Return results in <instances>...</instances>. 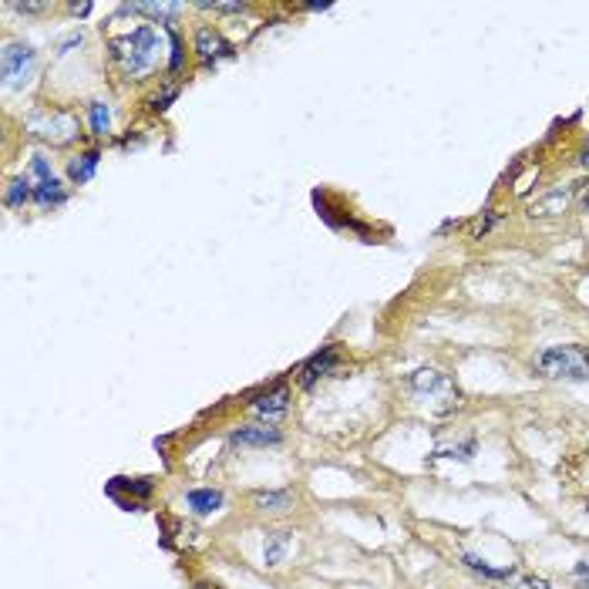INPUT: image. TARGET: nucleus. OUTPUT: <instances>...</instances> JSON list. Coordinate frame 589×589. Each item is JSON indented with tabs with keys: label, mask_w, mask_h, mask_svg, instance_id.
Wrapping results in <instances>:
<instances>
[{
	"label": "nucleus",
	"mask_w": 589,
	"mask_h": 589,
	"mask_svg": "<svg viewBox=\"0 0 589 589\" xmlns=\"http://www.w3.org/2000/svg\"><path fill=\"white\" fill-rule=\"evenodd\" d=\"M253 509L263 512V515H280V512H290L293 509V495L290 492H256L253 495Z\"/></svg>",
	"instance_id": "nucleus-14"
},
{
	"label": "nucleus",
	"mask_w": 589,
	"mask_h": 589,
	"mask_svg": "<svg viewBox=\"0 0 589 589\" xmlns=\"http://www.w3.org/2000/svg\"><path fill=\"white\" fill-rule=\"evenodd\" d=\"M583 162H586V169H589V142H586V149H583Z\"/></svg>",
	"instance_id": "nucleus-25"
},
{
	"label": "nucleus",
	"mask_w": 589,
	"mask_h": 589,
	"mask_svg": "<svg viewBox=\"0 0 589 589\" xmlns=\"http://www.w3.org/2000/svg\"><path fill=\"white\" fill-rule=\"evenodd\" d=\"M98 162H101V152H98V149L78 152L75 159L68 162V179H71V186H85V182L95 179Z\"/></svg>",
	"instance_id": "nucleus-10"
},
{
	"label": "nucleus",
	"mask_w": 589,
	"mask_h": 589,
	"mask_svg": "<svg viewBox=\"0 0 589 589\" xmlns=\"http://www.w3.org/2000/svg\"><path fill=\"white\" fill-rule=\"evenodd\" d=\"M34 135H41V138H51L54 145H64V142H71V138L78 135V125H75V118L71 115H64V112H54V115H44V125H34Z\"/></svg>",
	"instance_id": "nucleus-9"
},
{
	"label": "nucleus",
	"mask_w": 589,
	"mask_h": 589,
	"mask_svg": "<svg viewBox=\"0 0 589 589\" xmlns=\"http://www.w3.org/2000/svg\"><path fill=\"white\" fill-rule=\"evenodd\" d=\"M165 34H169V71L172 75H179L182 68H186V44H182L176 27H165Z\"/></svg>",
	"instance_id": "nucleus-18"
},
{
	"label": "nucleus",
	"mask_w": 589,
	"mask_h": 589,
	"mask_svg": "<svg viewBox=\"0 0 589 589\" xmlns=\"http://www.w3.org/2000/svg\"><path fill=\"white\" fill-rule=\"evenodd\" d=\"M573 576H576V583H579V586H586V589H589V563H576Z\"/></svg>",
	"instance_id": "nucleus-23"
},
{
	"label": "nucleus",
	"mask_w": 589,
	"mask_h": 589,
	"mask_svg": "<svg viewBox=\"0 0 589 589\" xmlns=\"http://www.w3.org/2000/svg\"><path fill=\"white\" fill-rule=\"evenodd\" d=\"M465 566L468 569H475L478 576H485V579H492V583H502V579H512L515 576V566H489L485 559H478L472 556V552H465Z\"/></svg>",
	"instance_id": "nucleus-17"
},
{
	"label": "nucleus",
	"mask_w": 589,
	"mask_h": 589,
	"mask_svg": "<svg viewBox=\"0 0 589 589\" xmlns=\"http://www.w3.org/2000/svg\"><path fill=\"white\" fill-rule=\"evenodd\" d=\"M196 589H223V586H213V583H196Z\"/></svg>",
	"instance_id": "nucleus-24"
},
{
	"label": "nucleus",
	"mask_w": 589,
	"mask_h": 589,
	"mask_svg": "<svg viewBox=\"0 0 589 589\" xmlns=\"http://www.w3.org/2000/svg\"><path fill=\"white\" fill-rule=\"evenodd\" d=\"M34 71H38V51L31 48V44H17L11 41L0 54V78H4V88H24L27 81L34 78Z\"/></svg>",
	"instance_id": "nucleus-3"
},
{
	"label": "nucleus",
	"mask_w": 589,
	"mask_h": 589,
	"mask_svg": "<svg viewBox=\"0 0 589 589\" xmlns=\"http://www.w3.org/2000/svg\"><path fill=\"white\" fill-rule=\"evenodd\" d=\"M186 505H189V512H196V515H213L226 505V495L219 489H192L186 492Z\"/></svg>",
	"instance_id": "nucleus-12"
},
{
	"label": "nucleus",
	"mask_w": 589,
	"mask_h": 589,
	"mask_svg": "<svg viewBox=\"0 0 589 589\" xmlns=\"http://www.w3.org/2000/svg\"><path fill=\"white\" fill-rule=\"evenodd\" d=\"M68 202V189L61 186L58 179H44V182H34V206L41 209H58Z\"/></svg>",
	"instance_id": "nucleus-13"
},
{
	"label": "nucleus",
	"mask_w": 589,
	"mask_h": 589,
	"mask_svg": "<svg viewBox=\"0 0 589 589\" xmlns=\"http://www.w3.org/2000/svg\"><path fill=\"white\" fill-rule=\"evenodd\" d=\"M108 58L118 64V71L128 81L145 78L159 61V31L152 24H138L132 31L118 34L108 41Z\"/></svg>",
	"instance_id": "nucleus-1"
},
{
	"label": "nucleus",
	"mask_w": 589,
	"mask_h": 589,
	"mask_svg": "<svg viewBox=\"0 0 589 589\" xmlns=\"http://www.w3.org/2000/svg\"><path fill=\"white\" fill-rule=\"evenodd\" d=\"M475 448H478V441L475 438H465V441H455V445H441L435 455H441V458H458V462H472Z\"/></svg>",
	"instance_id": "nucleus-19"
},
{
	"label": "nucleus",
	"mask_w": 589,
	"mask_h": 589,
	"mask_svg": "<svg viewBox=\"0 0 589 589\" xmlns=\"http://www.w3.org/2000/svg\"><path fill=\"white\" fill-rule=\"evenodd\" d=\"M334 367H337V347H320V351L300 367V388L303 391L317 388V381L330 377V371H334Z\"/></svg>",
	"instance_id": "nucleus-7"
},
{
	"label": "nucleus",
	"mask_w": 589,
	"mask_h": 589,
	"mask_svg": "<svg viewBox=\"0 0 589 589\" xmlns=\"http://www.w3.org/2000/svg\"><path fill=\"white\" fill-rule=\"evenodd\" d=\"M176 98H179V88H176V85H169V88H162L159 95H155V98L149 101V105H152V112H165V108H169Z\"/></svg>",
	"instance_id": "nucleus-20"
},
{
	"label": "nucleus",
	"mask_w": 589,
	"mask_h": 589,
	"mask_svg": "<svg viewBox=\"0 0 589 589\" xmlns=\"http://www.w3.org/2000/svg\"><path fill=\"white\" fill-rule=\"evenodd\" d=\"M202 11H223V14H243L246 4H199Z\"/></svg>",
	"instance_id": "nucleus-22"
},
{
	"label": "nucleus",
	"mask_w": 589,
	"mask_h": 589,
	"mask_svg": "<svg viewBox=\"0 0 589 589\" xmlns=\"http://www.w3.org/2000/svg\"><path fill=\"white\" fill-rule=\"evenodd\" d=\"M408 391H414L418 398H428V401H441V398H458V388L452 384V377L445 371H438V367H421V371L408 374Z\"/></svg>",
	"instance_id": "nucleus-4"
},
{
	"label": "nucleus",
	"mask_w": 589,
	"mask_h": 589,
	"mask_svg": "<svg viewBox=\"0 0 589 589\" xmlns=\"http://www.w3.org/2000/svg\"><path fill=\"white\" fill-rule=\"evenodd\" d=\"M192 51H196V58L202 64H219L236 54L233 41H226L223 34L213 31V27H199L196 38H192Z\"/></svg>",
	"instance_id": "nucleus-5"
},
{
	"label": "nucleus",
	"mask_w": 589,
	"mask_h": 589,
	"mask_svg": "<svg viewBox=\"0 0 589 589\" xmlns=\"http://www.w3.org/2000/svg\"><path fill=\"white\" fill-rule=\"evenodd\" d=\"M536 371L556 381H589V351L579 344L569 347H546L536 357Z\"/></svg>",
	"instance_id": "nucleus-2"
},
{
	"label": "nucleus",
	"mask_w": 589,
	"mask_h": 589,
	"mask_svg": "<svg viewBox=\"0 0 589 589\" xmlns=\"http://www.w3.org/2000/svg\"><path fill=\"white\" fill-rule=\"evenodd\" d=\"M88 128L95 138H105L108 132H112V105L108 101H88Z\"/></svg>",
	"instance_id": "nucleus-15"
},
{
	"label": "nucleus",
	"mask_w": 589,
	"mask_h": 589,
	"mask_svg": "<svg viewBox=\"0 0 589 589\" xmlns=\"http://www.w3.org/2000/svg\"><path fill=\"white\" fill-rule=\"evenodd\" d=\"M512 589H549V583L542 576H522Z\"/></svg>",
	"instance_id": "nucleus-21"
},
{
	"label": "nucleus",
	"mask_w": 589,
	"mask_h": 589,
	"mask_svg": "<svg viewBox=\"0 0 589 589\" xmlns=\"http://www.w3.org/2000/svg\"><path fill=\"white\" fill-rule=\"evenodd\" d=\"M283 441V431L276 428V425H243V428H236L233 431V445L239 448H273V445H280Z\"/></svg>",
	"instance_id": "nucleus-8"
},
{
	"label": "nucleus",
	"mask_w": 589,
	"mask_h": 589,
	"mask_svg": "<svg viewBox=\"0 0 589 589\" xmlns=\"http://www.w3.org/2000/svg\"><path fill=\"white\" fill-rule=\"evenodd\" d=\"M4 202H7V209H24L27 202H34V182L31 176H17L7 182V192H4Z\"/></svg>",
	"instance_id": "nucleus-16"
},
{
	"label": "nucleus",
	"mask_w": 589,
	"mask_h": 589,
	"mask_svg": "<svg viewBox=\"0 0 589 589\" xmlns=\"http://www.w3.org/2000/svg\"><path fill=\"white\" fill-rule=\"evenodd\" d=\"M250 408L260 414L263 425H280V421L287 418V411H290V391H287V384H276V388H270L266 394H256Z\"/></svg>",
	"instance_id": "nucleus-6"
},
{
	"label": "nucleus",
	"mask_w": 589,
	"mask_h": 589,
	"mask_svg": "<svg viewBox=\"0 0 589 589\" xmlns=\"http://www.w3.org/2000/svg\"><path fill=\"white\" fill-rule=\"evenodd\" d=\"M293 549V532H270L263 542V563L266 566H283Z\"/></svg>",
	"instance_id": "nucleus-11"
}]
</instances>
